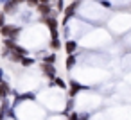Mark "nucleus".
I'll list each match as a JSON object with an SVG mask.
<instances>
[{"mask_svg": "<svg viewBox=\"0 0 131 120\" xmlns=\"http://www.w3.org/2000/svg\"><path fill=\"white\" fill-rule=\"evenodd\" d=\"M79 4H81V0H74L72 4H68V6L65 7V11H63V25H67L68 20L75 15V9L79 7Z\"/></svg>", "mask_w": 131, "mask_h": 120, "instance_id": "obj_1", "label": "nucleus"}, {"mask_svg": "<svg viewBox=\"0 0 131 120\" xmlns=\"http://www.w3.org/2000/svg\"><path fill=\"white\" fill-rule=\"evenodd\" d=\"M41 22L43 23H47V27H49V31H50V34H52V38H59L58 36V27H59V23H58V20H56V16H45V18H41Z\"/></svg>", "mask_w": 131, "mask_h": 120, "instance_id": "obj_2", "label": "nucleus"}, {"mask_svg": "<svg viewBox=\"0 0 131 120\" xmlns=\"http://www.w3.org/2000/svg\"><path fill=\"white\" fill-rule=\"evenodd\" d=\"M13 93V90H11V84H7L4 79L0 81V99L2 100H7V97Z\"/></svg>", "mask_w": 131, "mask_h": 120, "instance_id": "obj_3", "label": "nucleus"}, {"mask_svg": "<svg viewBox=\"0 0 131 120\" xmlns=\"http://www.w3.org/2000/svg\"><path fill=\"white\" fill-rule=\"evenodd\" d=\"M41 70H43V74L52 81V79H56L58 75H56V66L54 65H49V63H41Z\"/></svg>", "mask_w": 131, "mask_h": 120, "instance_id": "obj_4", "label": "nucleus"}, {"mask_svg": "<svg viewBox=\"0 0 131 120\" xmlns=\"http://www.w3.org/2000/svg\"><path fill=\"white\" fill-rule=\"evenodd\" d=\"M68 88H70V97L74 99L77 91H81V90H86L88 86H84V84H81V82H77V81H74V79H72V81L68 82Z\"/></svg>", "mask_w": 131, "mask_h": 120, "instance_id": "obj_5", "label": "nucleus"}, {"mask_svg": "<svg viewBox=\"0 0 131 120\" xmlns=\"http://www.w3.org/2000/svg\"><path fill=\"white\" fill-rule=\"evenodd\" d=\"M38 13L41 15V18H45V16H50L54 11L50 7V4H38Z\"/></svg>", "mask_w": 131, "mask_h": 120, "instance_id": "obj_6", "label": "nucleus"}, {"mask_svg": "<svg viewBox=\"0 0 131 120\" xmlns=\"http://www.w3.org/2000/svg\"><path fill=\"white\" fill-rule=\"evenodd\" d=\"M36 99V95L34 93H31V91H27V93H20V95H16V99H15V104H18V102H24V100H34Z\"/></svg>", "mask_w": 131, "mask_h": 120, "instance_id": "obj_7", "label": "nucleus"}, {"mask_svg": "<svg viewBox=\"0 0 131 120\" xmlns=\"http://www.w3.org/2000/svg\"><path fill=\"white\" fill-rule=\"evenodd\" d=\"M16 7H18V4H15L13 0H9V2L4 4V13L6 15H15L16 13Z\"/></svg>", "mask_w": 131, "mask_h": 120, "instance_id": "obj_8", "label": "nucleus"}, {"mask_svg": "<svg viewBox=\"0 0 131 120\" xmlns=\"http://www.w3.org/2000/svg\"><path fill=\"white\" fill-rule=\"evenodd\" d=\"M65 50H67V54H75V50H77V41H74V40L65 41Z\"/></svg>", "mask_w": 131, "mask_h": 120, "instance_id": "obj_9", "label": "nucleus"}, {"mask_svg": "<svg viewBox=\"0 0 131 120\" xmlns=\"http://www.w3.org/2000/svg\"><path fill=\"white\" fill-rule=\"evenodd\" d=\"M49 86H58V88H61V90H67V88H68V84H67V82H65L61 77H56V79H52Z\"/></svg>", "mask_w": 131, "mask_h": 120, "instance_id": "obj_10", "label": "nucleus"}, {"mask_svg": "<svg viewBox=\"0 0 131 120\" xmlns=\"http://www.w3.org/2000/svg\"><path fill=\"white\" fill-rule=\"evenodd\" d=\"M75 54H68L67 56V61H65V66H67V70H72L74 68V65H75Z\"/></svg>", "mask_w": 131, "mask_h": 120, "instance_id": "obj_11", "label": "nucleus"}, {"mask_svg": "<svg viewBox=\"0 0 131 120\" xmlns=\"http://www.w3.org/2000/svg\"><path fill=\"white\" fill-rule=\"evenodd\" d=\"M13 52H16V54H18V56H22V57H27V56H29V50H27V49H24V47H20V45H15Z\"/></svg>", "mask_w": 131, "mask_h": 120, "instance_id": "obj_12", "label": "nucleus"}, {"mask_svg": "<svg viewBox=\"0 0 131 120\" xmlns=\"http://www.w3.org/2000/svg\"><path fill=\"white\" fill-rule=\"evenodd\" d=\"M11 29H13V25H4L2 29H0V34H2L4 38H11Z\"/></svg>", "mask_w": 131, "mask_h": 120, "instance_id": "obj_13", "label": "nucleus"}, {"mask_svg": "<svg viewBox=\"0 0 131 120\" xmlns=\"http://www.w3.org/2000/svg\"><path fill=\"white\" fill-rule=\"evenodd\" d=\"M56 54H49V56H45L43 57V63H49V65H56Z\"/></svg>", "mask_w": 131, "mask_h": 120, "instance_id": "obj_14", "label": "nucleus"}, {"mask_svg": "<svg viewBox=\"0 0 131 120\" xmlns=\"http://www.w3.org/2000/svg\"><path fill=\"white\" fill-rule=\"evenodd\" d=\"M50 49H54V50L61 49V41H59V38H52V40H50Z\"/></svg>", "mask_w": 131, "mask_h": 120, "instance_id": "obj_15", "label": "nucleus"}, {"mask_svg": "<svg viewBox=\"0 0 131 120\" xmlns=\"http://www.w3.org/2000/svg\"><path fill=\"white\" fill-rule=\"evenodd\" d=\"M20 65H24V66H31V65H34V59L32 57H22V61H20Z\"/></svg>", "mask_w": 131, "mask_h": 120, "instance_id": "obj_16", "label": "nucleus"}, {"mask_svg": "<svg viewBox=\"0 0 131 120\" xmlns=\"http://www.w3.org/2000/svg\"><path fill=\"white\" fill-rule=\"evenodd\" d=\"M6 116H7V118H13V120H16V113H15V107H13V106H9V107H7V111H6Z\"/></svg>", "mask_w": 131, "mask_h": 120, "instance_id": "obj_17", "label": "nucleus"}, {"mask_svg": "<svg viewBox=\"0 0 131 120\" xmlns=\"http://www.w3.org/2000/svg\"><path fill=\"white\" fill-rule=\"evenodd\" d=\"M6 25V13L2 11V13H0V29H2Z\"/></svg>", "mask_w": 131, "mask_h": 120, "instance_id": "obj_18", "label": "nucleus"}, {"mask_svg": "<svg viewBox=\"0 0 131 120\" xmlns=\"http://www.w3.org/2000/svg\"><path fill=\"white\" fill-rule=\"evenodd\" d=\"M68 120H79V113H77V111H72V113L68 115Z\"/></svg>", "mask_w": 131, "mask_h": 120, "instance_id": "obj_19", "label": "nucleus"}, {"mask_svg": "<svg viewBox=\"0 0 131 120\" xmlns=\"http://www.w3.org/2000/svg\"><path fill=\"white\" fill-rule=\"evenodd\" d=\"M58 11H65V0H58Z\"/></svg>", "mask_w": 131, "mask_h": 120, "instance_id": "obj_20", "label": "nucleus"}, {"mask_svg": "<svg viewBox=\"0 0 131 120\" xmlns=\"http://www.w3.org/2000/svg\"><path fill=\"white\" fill-rule=\"evenodd\" d=\"M88 118H90L88 113H81V115H79V120H88Z\"/></svg>", "mask_w": 131, "mask_h": 120, "instance_id": "obj_21", "label": "nucleus"}, {"mask_svg": "<svg viewBox=\"0 0 131 120\" xmlns=\"http://www.w3.org/2000/svg\"><path fill=\"white\" fill-rule=\"evenodd\" d=\"M27 4H29V6H36V7H38L40 0H27Z\"/></svg>", "mask_w": 131, "mask_h": 120, "instance_id": "obj_22", "label": "nucleus"}, {"mask_svg": "<svg viewBox=\"0 0 131 120\" xmlns=\"http://www.w3.org/2000/svg\"><path fill=\"white\" fill-rule=\"evenodd\" d=\"M15 4H24V2H27V0H13Z\"/></svg>", "mask_w": 131, "mask_h": 120, "instance_id": "obj_23", "label": "nucleus"}, {"mask_svg": "<svg viewBox=\"0 0 131 120\" xmlns=\"http://www.w3.org/2000/svg\"><path fill=\"white\" fill-rule=\"evenodd\" d=\"M52 0H40V4H50Z\"/></svg>", "mask_w": 131, "mask_h": 120, "instance_id": "obj_24", "label": "nucleus"}, {"mask_svg": "<svg viewBox=\"0 0 131 120\" xmlns=\"http://www.w3.org/2000/svg\"><path fill=\"white\" fill-rule=\"evenodd\" d=\"M2 77H4V70L0 68V81H2Z\"/></svg>", "mask_w": 131, "mask_h": 120, "instance_id": "obj_25", "label": "nucleus"}, {"mask_svg": "<svg viewBox=\"0 0 131 120\" xmlns=\"http://www.w3.org/2000/svg\"><path fill=\"white\" fill-rule=\"evenodd\" d=\"M6 2H9V0H0V4H6Z\"/></svg>", "mask_w": 131, "mask_h": 120, "instance_id": "obj_26", "label": "nucleus"}]
</instances>
